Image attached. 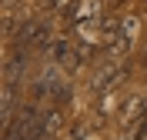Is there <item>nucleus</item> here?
I'll return each instance as SVG.
<instances>
[{
	"instance_id": "obj_3",
	"label": "nucleus",
	"mask_w": 147,
	"mask_h": 140,
	"mask_svg": "<svg viewBox=\"0 0 147 140\" xmlns=\"http://www.w3.org/2000/svg\"><path fill=\"white\" fill-rule=\"evenodd\" d=\"M124 77H127V70H124V67L117 64V60H114V64H107L100 70V74L94 77V90H110V87H117L120 80H124Z\"/></svg>"
},
{
	"instance_id": "obj_4",
	"label": "nucleus",
	"mask_w": 147,
	"mask_h": 140,
	"mask_svg": "<svg viewBox=\"0 0 147 140\" xmlns=\"http://www.w3.org/2000/svg\"><path fill=\"white\" fill-rule=\"evenodd\" d=\"M50 60L54 64H77V50L70 40H54L50 44Z\"/></svg>"
},
{
	"instance_id": "obj_2",
	"label": "nucleus",
	"mask_w": 147,
	"mask_h": 140,
	"mask_svg": "<svg viewBox=\"0 0 147 140\" xmlns=\"http://www.w3.org/2000/svg\"><path fill=\"white\" fill-rule=\"evenodd\" d=\"M27 64H30V50L17 47V50H13V54L7 57V64H3V84H7V87H17V80L24 77Z\"/></svg>"
},
{
	"instance_id": "obj_1",
	"label": "nucleus",
	"mask_w": 147,
	"mask_h": 140,
	"mask_svg": "<svg viewBox=\"0 0 147 140\" xmlns=\"http://www.w3.org/2000/svg\"><path fill=\"white\" fill-rule=\"evenodd\" d=\"M13 40H17V47H24V50H50V27L47 23H40V20H24L17 27V33H13Z\"/></svg>"
},
{
	"instance_id": "obj_5",
	"label": "nucleus",
	"mask_w": 147,
	"mask_h": 140,
	"mask_svg": "<svg viewBox=\"0 0 147 140\" xmlns=\"http://www.w3.org/2000/svg\"><path fill=\"white\" fill-rule=\"evenodd\" d=\"M104 3H107V7H114V10H117L120 3H124V0H104Z\"/></svg>"
}]
</instances>
